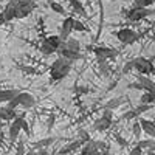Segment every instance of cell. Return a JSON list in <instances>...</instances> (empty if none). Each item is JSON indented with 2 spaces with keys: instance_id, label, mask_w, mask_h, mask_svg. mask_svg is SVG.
<instances>
[{
  "instance_id": "cell-1",
  "label": "cell",
  "mask_w": 155,
  "mask_h": 155,
  "mask_svg": "<svg viewBox=\"0 0 155 155\" xmlns=\"http://www.w3.org/2000/svg\"><path fill=\"white\" fill-rule=\"evenodd\" d=\"M71 61L64 58V56H59L53 64L50 65V78L51 81L54 82H59L62 79H65V78L68 76V73L71 71Z\"/></svg>"
},
{
  "instance_id": "cell-2",
  "label": "cell",
  "mask_w": 155,
  "mask_h": 155,
  "mask_svg": "<svg viewBox=\"0 0 155 155\" xmlns=\"http://www.w3.org/2000/svg\"><path fill=\"white\" fill-rule=\"evenodd\" d=\"M58 54L70 59L71 62L81 59L82 54H81V44H79V41L70 36L68 39H65V41L62 42L61 48L58 50Z\"/></svg>"
},
{
  "instance_id": "cell-3",
  "label": "cell",
  "mask_w": 155,
  "mask_h": 155,
  "mask_svg": "<svg viewBox=\"0 0 155 155\" xmlns=\"http://www.w3.org/2000/svg\"><path fill=\"white\" fill-rule=\"evenodd\" d=\"M6 104L9 106V107H12V109H17V107H22L23 110H28V109H33L34 106H36V98L31 95V93H28V92H20L12 98L9 102H6Z\"/></svg>"
},
{
  "instance_id": "cell-4",
  "label": "cell",
  "mask_w": 155,
  "mask_h": 155,
  "mask_svg": "<svg viewBox=\"0 0 155 155\" xmlns=\"http://www.w3.org/2000/svg\"><path fill=\"white\" fill-rule=\"evenodd\" d=\"M62 45V39L59 37V34H53V36H48L44 39V42L41 44V53L44 56H51L58 53V50Z\"/></svg>"
},
{
  "instance_id": "cell-5",
  "label": "cell",
  "mask_w": 155,
  "mask_h": 155,
  "mask_svg": "<svg viewBox=\"0 0 155 155\" xmlns=\"http://www.w3.org/2000/svg\"><path fill=\"white\" fill-rule=\"evenodd\" d=\"M149 16H155V9L149 8H141V6H132L130 9L126 11V19L129 22H140Z\"/></svg>"
},
{
  "instance_id": "cell-6",
  "label": "cell",
  "mask_w": 155,
  "mask_h": 155,
  "mask_svg": "<svg viewBox=\"0 0 155 155\" xmlns=\"http://www.w3.org/2000/svg\"><path fill=\"white\" fill-rule=\"evenodd\" d=\"M112 123H113V110L104 109V110H102L101 118H98L92 124V129H93V130H96V132H106L107 129H110Z\"/></svg>"
},
{
  "instance_id": "cell-7",
  "label": "cell",
  "mask_w": 155,
  "mask_h": 155,
  "mask_svg": "<svg viewBox=\"0 0 155 155\" xmlns=\"http://www.w3.org/2000/svg\"><path fill=\"white\" fill-rule=\"evenodd\" d=\"M132 61H134V70H137L138 74H147L149 76V74L155 73V67H153V64H152L150 59L140 56V58H135Z\"/></svg>"
},
{
  "instance_id": "cell-8",
  "label": "cell",
  "mask_w": 155,
  "mask_h": 155,
  "mask_svg": "<svg viewBox=\"0 0 155 155\" xmlns=\"http://www.w3.org/2000/svg\"><path fill=\"white\" fill-rule=\"evenodd\" d=\"M36 9L34 0H17L16 2V19H25Z\"/></svg>"
},
{
  "instance_id": "cell-9",
  "label": "cell",
  "mask_w": 155,
  "mask_h": 155,
  "mask_svg": "<svg viewBox=\"0 0 155 155\" xmlns=\"http://www.w3.org/2000/svg\"><path fill=\"white\" fill-rule=\"evenodd\" d=\"M115 36L123 45H132L140 39V34L132 28H121L118 31H115Z\"/></svg>"
},
{
  "instance_id": "cell-10",
  "label": "cell",
  "mask_w": 155,
  "mask_h": 155,
  "mask_svg": "<svg viewBox=\"0 0 155 155\" xmlns=\"http://www.w3.org/2000/svg\"><path fill=\"white\" fill-rule=\"evenodd\" d=\"M93 51V54L96 56V59H115L118 56V50H115L112 47H104V45H96V47H88Z\"/></svg>"
},
{
  "instance_id": "cell-11",
  "label": "cell",
  "mask_w": 155,
  "mask_h": 155,
  "mask_svg": "<svg viewBox=\"0 0 155 155\" xmlns=\"http://www.w3.org/2000/svg\"><path fill=\"white\" fill-rule=\"evenodd\" d=\"M74 17L73 16H67L65 19H64L61 28H59V37L62 39V42L65 41V39H68L71 36V33L74 31Z\"/></svg>"
},
{
  "instance_id": "cell-12",
  "label": "cell",
  "mask_w": 155,
  "mask_h": 155,
  "mask_svg": "<svg viewBox=\"0 0 155 155\" xmlns=\"http://www.w3.org/2000/svg\"><path fill=\"white\" fill-rule=\"evenodd\" d=\"M101 150H106V144L102 141H93L88 140L84 143V146L81 147V153L82 155H90V153H98Z\"/></svg>"
},
{
  "instance_id": "cell-13",
  "label": "cell",
  "mask_w": 155,
  "mask_h": 155,
  "mask_svg": "<svg viewBox=\"0 0 155 155\" xmlns=\"http://www.w3.org/2000/svg\"><path fill=\"white\" fill-rule=\"evenodd\" d=\"M25 113H20V115H17L14 120L11 121V124H9V141L12 144L17 141V138L20 137V134H22V127H20V120H22V116H23Z\"/></svg>"
},
{
  "instance_id": "cell-14",
  "label": "cell",
  "mask_w": 155,
  "mask_h": 155,
  "mask_svg": "<svg viewBox=\"0 0 155 155\" xmlns=\"http://www.w3.org/2000/svg\"><path fill=\"white\" fill-rule=\"evenodd\" d=\"M17 115H19V113L16 112V109H12V107H9V106H0V121L11 123Z\"/></svg>"
},
{
  "instance_id": "cell-15",
  "label": "cell",
  "mask_w": 155,
  "mask_h": 155,
  "mask_svg": "<svg viewBox=\"0 0 155 155\" xmlns=\"http://www.w3.org/2000/svg\"><path fill=\"white\" fill-rule=\"evenodd\" d=\"M140 124H141V129L146 135H149L150 138H155V123L150 121V120H146V118H140L138 120Z\"/></svg>"
},
{
  "instance_id": "cell-16",
  "label": "cell",
  "mask_w": 155,
  "mask_h": 155,
  "mask_svg": "<svg viewBox=\"0 0 155 155\" xmlns=\"http://www.w3.org/2000/svg\"><path fill=\"white\" fill-rule=\"evenodd\" d=\"M19 92H20V90H17V88H5V90H0V104H6V102H9Z\"/></svg>"
},
{
  "instance_id": "cell-17",
  "label": "cell",
  "mask_w": 155,
  "mask_h": 155,
  "mask_svg": "<svg viewBox=\"0 0 155 155\" xmlns=\"http://www.w3.org/2000/svg\"><path fill=\"white\" fill-rule=\"evenodd\" d=\"M16 2L17 0H8L6 6L3 8V14L6 17V20H16Z\"/></svg>"
},
{
  "instance_id": "cell-18",
  "label": "cell",
  "mask_w": 155,
  "mask_h": 155,
  "mask_svg": "<svg viewBox=\"0 0 155 155\" xmlns=\"http://www.w3.org/2000/svg\"><path fill=\"white\" fill-rule=\"evenodd\" d=\"M84 143L85 141H82V140H79L78 138L76 141H73V143H68V144H65L62 149H59V153H68V152H76L78 149H81L82 146H84Z\"/></svg>"
},
{
  "instance_id": "cell-19",
  "label": "cell",
  "mask_w": 155,
  "mask_h": 155,
  "mask_svg": "<svg viewBox=\"0 0 155 155\" xmlns=\"http://www.w3.org/2000/svg\"><path fill=\"white\" fill-rule=\"evenodd\" d=\"M70 6H71V9H73L74 12H78L79 16L87 17V11H85L82 2H79V0H70Z\"/></svg>"
},
{
  "instance_id": "cell-20",
  "label": "cell",
  "mask_w": 155,
  "mask_h": 155,
  "mask_svg": "<svg viewBox=\"0 0 155 155\" xmlns=\"http://www.w3.org/2000/svg\"><path fill=\"white\" fill-rule=\"evenodd\" d=\"M58 138H53V137H48V138H44V140H39L37 143H34V149L36 150H39V149H45V147H48V146H51L56 141Z\"/></svg>"
},
{
  "instance_id": "cell-21",
  "label": "cell",
  "mask_w": 155,
  "mask_h": 155,
  "mask_svg": "<svg viewBox=\"0 0 155 155\" xmlns=\"http://www.w3.org/2000/svg\"><path fill=\"white\" fill-rule=\"evenodd\" d=\"M124 102V98L123 96H118V98H112V99H109L107 102H106V106H104V109H110V110H115V109H118L121 104Z\"/></svg>"
},
{
  "instance_id": "cell-22",
  "label": "cell",
  "mask_w": 155,
  "mask_h": 155,
  "mask_svg": "<svg viewBox=\"0 0 155 155\" xmlns=\"http://www.w3.org/2000/svg\"><path fill=\"white\" fill-rule=\"evenodd\" d=\"M140 102H144V104H153L155 102V92H150V90H144V93L141 95Z\"/></svg>"
},
{
  "instance_id": "cell-23",
  "label": "cell",
  "mask_w": 155,
  "mask_h": 155,
  "mask_svg": "<svg viewBox=\"0 0 155 155\" xmlns=\"http://www.w3.org/2000/svg\"><path fill=\"white\" fill-rule=\"evenodd\" d=\"M96 62H98V67H99L101 74L109 76V73H110V65H109V61H107V59H96Z\"/></svg>"
},
{
  "instance_id": "cell-24",
  "label": "cell",
  "mask_w": 155,
  "mask_h": 155,
  "mask_svg": "<svg viewBox=\"0 0 155 155\" xmlns=\"http://www.w3.org/2000/svg\"><path fill=\"white\" fill-rule=\"evenodd\" d=\"M48 5H50V8L53 9L54 12H58V14H61V16H67L65 8H64L59 2H54V0H51V2H48Z\"/></svg>"
},
{
  "instance_id": "cell-25",
  "label": "cell",
  "mask_w": 155,
  "mask_h": 155,
  "mask_svg": "<svg viewBox=\"0 0 155 155\" xmlns=\"http://www.w3.org/2000/svg\"><path fill=\"white\" fill-rule=\"evenodd\" d=\"M20 127H22V132L28 138H31V129H30V124L27 123V120H25V115L22 116V120H20Z\"/></svg>"
},
{
  "instance_id": "cell-26",
  "label": "cell",
  "mask_w": 155,
  "mask_h": 155,
  "mask_svg": "<svg viewBox=\"0 0 155 155\" xmlns=\"http://www.w3.org/2000/svg\"><path fill=\"white\" fill-rule=\"evenodd\" d=\"M74 31H78V33H88L90 30H88L87 25H84V22H81L79 19H76L74 20Z\"/></svg>"
},
{
  "instance_id": "cell-27",
  "label": "cell",
  "mask_w": 155,
  "mask_h": 155,
  "mask_svg": "<svg viewBox=\"0 0 155 155\" xmlns=\"http://www.w3.org/2000/svg\"><path fill=\"white\" fill-rule=\"evenodd\" d=\"M155 5V0H135L132 6H141V8H149Z\"/></svg>"
},
{
  "instance_id": "cell-28",
  "label": "cell",
  "mask_w": 155,
  "mask_h": 155,
  "mask_svg": "<svg viewBox=\"0 0 155 155\" xmlns=\"http://www.w3.org/2000/svg\"><path fill=\"white\" fill-rule=\"evenodd\" d=\"M138 116H140V115L137 113V110H135V109H132V110H129V112H126V113L123 115V120H126V121H127V120L138 118Z\"/></svg>"
},
{
  "instance_id": "cell-29",
  "label": "cell",
  "mask_w": 155,
  "mask_h": 155,
  "mask_svg": "<svg viewBox=\"0 0 155 155\" xmlns=\"http://www.w3.org/2000/svg\"><path fill=\"white\" fill-rule=\"evenodd\" d=\"M150 109H152V104H144V102H141V106L135 107V110H137L138 115L144 113V112H147V110H150Z\"/></svg>"
},
{
  "instance_id": "cell-30",
  "label": "cell",
  "mask_w": 155,
  "mask_h": 155,
  "mask_svg": "<svg viewBox=\"0 0 155 155\" xmlns=\"http://www.w3.org/2000/svg\"><path fill=\"white\" fill-rule=\"evenodd\" d=\"M132 130H134V137H135V138H140L141 132H143V129H141V124H140V121H135V123H134Z\"/></svg>"
},
{
  "instance_id": "cell-31",
  "label": "cell",
  "mask_w": 155,
  "mask_h": 155,
  "mask_svg": "<svg viewBox=\"0 0 155 155\" xmlns=\"http://www.w3.org/2000/svg\"><path fill=\"white\" fill-rule=\"evenodd\" d=\"M134 70V61H129L126 65H124V68H123V74H126V73H129V71H132Z\"/></svg>"
},
{
  "instance_id": "cell-32",
  "label": "cell",
  "mask_w": 155,
  "mask_h": 155,
  "mask_svg": "<svg viewBox=\"0 0 155 155\" xmlns=\"http://www.w3.org/2000/svg\"><path fill=\"white\" fill-rule=\"evenodd\" d=\"M115 140L118 141V144H120V146H123V147L127 144V141H126V140H124L121 135H118V134H115Z\"/></svg>"
},
{
  "instance_id": "cell-33",
  "label": "cell",
  "mask_w": 155,
  "mask_h": 155,
  "mask_svg": "<svg viewBox=\"0 0 155 155\" xmlns=\"http://www.w3.org/2000/svg\"><path fill=\"white\" fill-rule=\"evenodd\" d=\"M79 140H82V141H88V140H90V135H88L87 132H84V130H79Z\"/></svg>"
},
{
  "instance_id": "cell-34",
  "label": "cell",
  "mask_w": 155,
  "mask_h": 155,
  "mask_svg": "<svg viewBox=\"0 0 155 155\" xmlns=\"http://www.w3.org/2000/svg\"><path fill=\"white\" fill-rule=\"evenodd\" d=\"M6 22H8V20H6V17H5V14H3V11H2V12H0V27H3Z\"/></svg>"
},
{
  "instance_id": "cell-35",
  "label": "cell",
  "mask_w": 155,
  "mask_h": 155,
  "mask_svg": "<svg viewBox=\"0 0 155 155\" xmlns=\"http://www.w3.org/2000/svg\"><path fill=\"white\" fill-rule=\"evenodd\" d=\"M141 152H143V149H141L138 144H137V147H134V149L130 150V153H132V155H135V153H141Z\"/></svg>"
},
{
  "instance_id": "cell-36",
  "label": "cell",
  "mask_w": 155,
  "mask_h": 155,
  "mask_svg": "<svg viewBox=\"0 0 155 155\" xmlns=\"http://www.w3.org/2000/svg\"><path fill=\"white\" fill-rule=\"evenodd\" d=\"M88 90H90L88 87H79V88H78V92H79L81 95H85V93L88 92Z\"/></svg>"
},
{
  "instance_id": "cell-37",
  "label": "cell",
  "mask_w": 155,
  "mask_h": 155,
  "mask_svg": "<svg viewBox=\"0 0 155 155\" xmlns=\"http://www.w3.org/2000/svg\"><path fill=\"white\" fill-rule=\"evenodd\" d=\"M53 123H54V115H50V118H48V129H51Z\"/></svg>"
},
{
  "instance_id": "cell-38",
  "label": "cell",
  "mask_w": 155,
  "mask_h": 155,
  "mask_svg": "<svg viewBox=\"0 0 155 155\" xmlns=\"http://www.w3.org/2000/svg\"><path fill=\"white\" fill-rule=\"evenodd\" d=\"M17 153H23L25 152V147H23V143H19V146H17V150H16Z\"/></svg>"
},
{
  "instance_id": "cell-39",
  "label": "cell",
  "mask_w": 155,
  "mask_h": 155,
  "mask_svg": "<svg viewBox=\"0 0 155 155\" xmlns=\"http://www.w3.org/2000/svg\"><path fill=\"white\" fill-rule=\"evenodd\" d=\"M2 141H3V132H2V129H0V144H2Z\"/></svg>"
},
{
  "instance_id": "cell-40",
  "label": "cell",
  "mask_w": 155,
  "mask_h": 155,
  "mask_svg": "<svg viewBox=\"0 0 155 155\" xmlns=\"http://www.w3.org/2000/svg\"><path fill=\"white\" fill-rule=\"evenodd\" d=\"M3 126H5V121H0V129H3Z\"/></svg>"
},
{
  "instance_id": "cell-41",
  "label": "cell",
  "mask_w": 155,
  "mask_h": 155,
  "mask_svg": "<svg viewBox=\"0 0 155 155\" xmlns=\"http://www.w3.org/2000/svg\"><path fill=\"white\" fill-rule=\"evenodd\" d=\"M34 2H36V0H34Z\"/></svg>"
}]
</instances>
